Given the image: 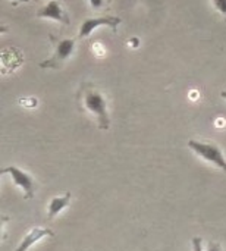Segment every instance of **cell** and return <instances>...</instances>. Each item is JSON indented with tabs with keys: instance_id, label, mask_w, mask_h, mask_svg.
I'll list each match as a JSON object with an SVG mask.
<instances>
[{
	"instance_id": "obj_1",
	"label": "cell",
	"mask_w": 226,
	"mask_h": 251,
	"mask_svg": "<svg viewBox=\"0 0 226 251\" xmlns=\"http://www.w3.org/2000/svg\"><path fill=\"white\" fill-rule=\"evenodd\" d=\"M78 101L82 110L91 113L99 124L100 129H109L110 118L107 112V100L104 94L91 82H87L81 87L78 94Z\"/></svg>"
},
{
	"instance_id": "obj_2",
	"label": "cell",
	"mask_w": 226,
	"mask_h": 251,
	"mask_svg": "<svg viewBox=\"0 0 226 251\" xmlns=\"http://www.w3.org/2000/svg\"><path fill=\"white\" fill-rule=\"evenodd\" d=\"M50 40L53 43L54 47V53L50 59L44 60L40 63V68L46 69H60L63 62L72 56V53L75 51V46H76V38H57L53 34H50Z\"/></svg>"
},
{
	"instance_id": "obj_3",
	"label": "cell",
	"mask_w": 226,
	"mask_h": 251,
	"mask_svg": "<svg viewBox=\"0 0 226 251\" xmlns=\"http://www.w3.org/2000/svg\"><path fill=\"white\" fill-rule=\"evenodd\" d=\"M188 147L201 159L206 162L213 163L219 169L226 172V159L222 153V150L215 144V143H204V141H197V140H190Z\"/></svg>"
},
{
	"instance_id": "obj_4",
	"label": "cell",
	"mask_w": 226,
	"mask_h": 251,
	"mask_svg": "<svg viewBox=\"0 0 226 251\" xmlns=\"http://www.w3.org/2000/svg\"><path fill=\"white\" fill-rule=\"evenodd\" d=\"M9 174L12 176V181L16 187H19L24 191L25 199H32L34 197V179L24 171H21L16 166H7L1 171V175Z\"/></svg>"
},
{
	"instance_id": "obj_5",
	"label": "cell",
	"mask_w": 226,
	"mask_h": 251,
	"mask_svg": "<svg viewBox=\"0 0 226 251\" xmlns=\"http://www.w3.org/2000/svg\"><path fill=\"white\" fill-rule=\"evenodd\" d=\"M121 24V18L118 16H103V18H90V19H85L81 25V29H79V38H85L88 37L96 28L99 26H110L115 32L118 29V25Z\"/></svg>"
},
{
	"instance_id": "obj_6",
	"label": "cell",
	"mask_w": 226,
	"mask_h": 251,
	"mask_svg": "<svg viewBox=\"0 0 226 251\" xmlns=\"http://www.w3.org/2000/svg\"><path fill=\"white\" fill-rule=\"evenodd\" d=\"M35 16L37 18H50V19H54L57 22H62L63 25H68L69 24V16L62 9V6L59 4L57 0H50L44 7H41L35 13Z\"/></svg>"
},
{
	"instance_id": "obj_7",
	"label": "cell",
	"mask_w": 226,
	"mask_h": 251,
	"mask_svg": "<svg viewBox=\"0 0 226 251\" xmlns=\"http://www.w3.org/2000/svg\"><path fill=\"white\" fill-rule=\"evenodd\" d=\"M49 237H54V232L50 229H44V228H32L21 241V244L16 247L15 251H28L35 243H38L43 238H49Z\"/></svg>"
},
{
	"instance_id": "obj_8",
	"label": "cell",
	"mask_w": 226,
	"mask_h": 251,
	"mask_svg": "<svg viewBox=\"0 0 226 251\" xmlns=\"http://www.w3.org/2000/svg\"><path fill=\"white\" fill-rule=\"evenodd\" d=\"M71 201V193H66L62 197H53L50 204H49V219H54Z\"/></svg>"
},
{
	"instance_id": "obj_9",
	"label": "cell",
	"mask_w": 226,
	"mask_h": 251,
	"mask_svg": "<svg viewBox=\"0 0 226 251\" xmlns=\"http://www.w3.org/2000/svg\"><path fill=\"white\" fill-rule=\"evenodd\" d=\"M215 7L218 9V12H221L226 19V0H212Z\"/></svg>"
},
{
	"instance_id": "obj_10",
	"label": "cell",
	"mask_w": 226,
	"mask_h": 251,
	"mask_svg": "<svg viewBox=\"0 0 226 251\" xmlns=\"http://www.w3.org/2000/svg\"><path fill=\"white\" fill-rule=\"evenodd\" d=\"M201 238H199V237H194L193 238V250L194 251H203L201 249Z\"/></svg>"
},
{
	"instance_id": "obj_11",
	"label": "cell",
	"mask_w": 226,
	"mask_h": 251,
	"mask_svg": "<svg viewBox=\"0 0 226 251\" xmlns=\"http://www.w3.org/2000/svg\"><path fill=\"white\" fill-rule=\"evenodd\" d=\"M90 4L93 9H100L101 6H104V0H90Z\"/></svg>"
},
{
	"instance_id": "obj_12",
	"label": "cell",
	"mask_w": 226,
	"mask_h": 251,
	"mask_svg": "<svg viewBox=\"0 0 226 251\" xmlns=\"http://www.w3.org/2000/svg\"><path fill=\"white\" fill-rule=\"evenodd\" d=\"M207 251H222V249H221V244L213 243V244H209V249H207Z\"/></svg>"
},
{
	"instance_id": "obj_13",
	"label": "cell",
	"mask_w": 226,
	"mask_h": 251,
	"mask_svg": "<svg viewBox=\"0 0 226 251\" xmlns=\"http://www.w3.org/2000/svg\"><path fill=\"white\" fill-rule=\"evenodd\" d=\"M129 44H131L132 47H137V46H138V38H132V40L129 41Z\"/></svg>"
},
{
	"instance_id": "obj_14",
	"label": "cell",
	"mask_w": 226,
	"mask_h": 251,
	"mask_svg": "<svg viewBox=\"0 0 226 251\" xmlns=\"http://www.w3.org/2000/svg\"><path fill=\"white\" fill-rule=\"evenodd\" d=\"M221 96H222L224 99H226V91H222V93H221Z\"/></svg>"
},
{
	"instance_id": "obj_15",
	"label": "cell",
	"mask_w": 226,
	"mask_h": 251,
	"mask_svg": "<svg viewBox=\"0 0 226 251\" xmlns=\"http://www.w3.org/2000/svg\"><path fill=\"white\" fill-rule=\"evenodd\" d=\"M18 1H29V0H15V3H13V4H16Z\"/></svg>"
}]
</instances>
